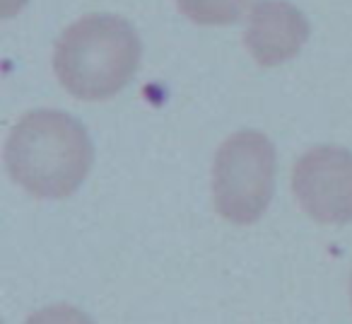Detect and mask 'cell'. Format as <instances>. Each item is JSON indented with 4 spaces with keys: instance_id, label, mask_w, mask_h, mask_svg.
<instances>
[{
    "instance_id": "52a82bcc",
    "label": "cell",
    "mask_w": 352,
    "mask_h": 324,
    "mask_svg": "<svg viewBox=\"0 0 352 324\" xmlns=\"http://www.w3.org/2000/svg\"><path fill=\"white\" fill-rule=\"evenodd\" d=\"M25 324H94L82 310L73 305H49L27 317Z\"/></svg>"
},
{
    "instance_id": "7a4b0ae2",
    "label": "cell",
    "mask_w": 352,
    "mask_h": 324,
    "mask_svg": "<svg viewBox=\"0 0 352 324\" xmlns=\"http://www.w3.org/2000/svg\"><path fill=\"white\" fill-rule=\"evenodd\" d=\"M140 37L116 15H85L60 34L54 73L73 97L102 102L121 92L140 65Z\"/></svg>"
},
{
    "instance_id": "3957f363",
    "label": "cell",
    "mask_w": 352,
    "mask_h": 324,
    "mask_svg": "<svg viewBox=\"0 0 352 324\" xmlns=\"http://www.w3.org/2000/svg\"><path fill=\"white\" fill-rule=\"evenodd\" d=\"M275 145L261 131H236L212 162L215 211L234 225L261 221L275 192Z\"/></svg>"
},
{
    "instance_id": "277c9868",
    "label": "cell",
    "mask_w": 352,
    "mask_h": 324,
    "mask_svg": "<svg viewBox=\"0 0 352 324\" xmlns=\"http://www.w3.org/2000/svg\"><path fill=\"white\" fill-rule=\"evenodd\" d=\"M292 189L311 221L352 223V152L336 145L311 148L294 165Z\"/></svg>"
},
{
    "instance_id": "6da1fadb",
    "label": "cell",
    "mask_w": 352,
    "mask_h": 324,
    "mask_svg": "<svg viewBox=\"0 0 352 324\" xmlns=\"http://www.w3.org/2000/svg\"><path fill=\"white\" fill-rule=\"evenodd\" d=\"M94 150L85 126L65 112L34 109L12 126L6 168L36 199H68L92 170Z\"/></svg>"
},
{
    "instance_id": "5b68a950",
    "label": "cell",
    "mask_w": 352,
    "mask_h": 324,
    "mask_svg": "<svg viewBox=\"0 0 352 324\" xmlns=\"http://www.w3.org/2000/svg\"><path fill=\"white\" fill-rule=\"evenodd\" d=\"M309 39V22L299 8L285 0H263L254 6L244 32V44L263 68L294 59Z\"/></svg>"
},
{
    "instance_id": "ba28073f",
    "label": "cell",
    "mask_w": 352,
    "mask_h": 324,
    "mask_svg": "<svg viewBox=\"0 0 352 324\" xmlns=\"http://www.w3.org/2000/svg\"><path fill=\"white\" fill-rule=\"evenodd\" d=\"M350 298H352V276H350Z\"/></svg>"
},
{
    "instance_id": "8992f818",
    "label": "cell",
    "mask_w": 352,
    "mask_h": 324,
    "mask_svg": "<svg viewBox=\"0 0 352 324\" xmlns=\"http://www.w3.org/2000/svg\"><path fill=\"white\" fill-rule=\"evenodd\" d=\"M254 0H176L191 22L203 27H222L236 22Z\"/></svg>"
}]
</instances>
